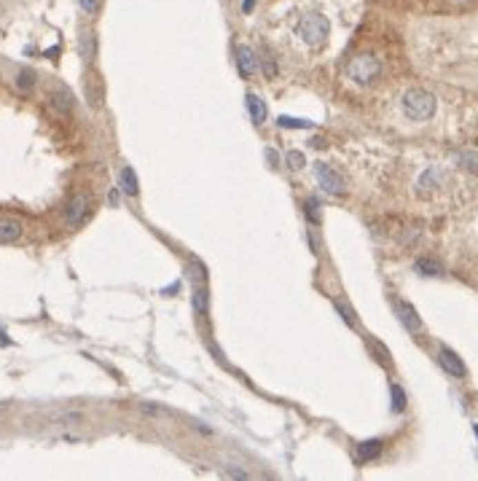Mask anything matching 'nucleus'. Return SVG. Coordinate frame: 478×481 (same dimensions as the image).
Instances as JSON below:
<instances>
[{
    "label": "nucleus",
    "mask_w": 478,
    "mask_h": 481,
    "mask_svg": "<svg viewBox=\"0 0 478 481\" xmlns=\"http://www.w3.org/2000/svg\"><path fill=\"white\" fill-rule=\"evenodd\" d=\"M296 32L309 48H320L326 46L328 35H330V22L323 14H306L296 27Z\"/></svg>",
    "instance_id": "f257e3e1"
},
{
    "label": "nucleus",
    "mask_w": 478,
    "mask_h": 481,
    "mask_svg": "<svg viewBox=\"0 0 478 481\" xmlns=\"http://www.w3.org/2000/svg\"><path fill=\"white\" fill-rule=\"evenodd\" d=\"M403 113L411 121H428L435 113V97L425 89H408L403 95Z\"/></svg>",
    "instance_id": "f03ea898"
},
{
    "label": "nucleus",
    "mask_w": 478,
    "mask_h": 481,
    "mask_svg": "<svg viewBox=\"0 0 478 481\" xmlns=\"http://www.w3.org/2000/svg\"><path fill=\"white\" fill-rule=\"evenodd\" d=\"M379 75H381V62H379V57H374V54H357L355 59H350V65H347V78L355 81L357 86L374 84Z\"/></svg>",
    "instance_id": "7ed1b4c3"
},
{
    "label": "nucleus",
    "mask_w": 478,
    "mask_h": 481,
    "mask_svg": "<svg viewBox=\"0 0 478 481\" xmlns=\"http://www.w3.org/2000/svg\"><path fill=\"white\" fill-rule=\"evenodd\" d=\"M46 105H49V111L54 113V116L65 119V116H70V113H73L76 100H73V95H70V89H68V86L54 84V86L49 89V95H46Z\"/></svg>",
    "instance_id": "20e7f679"
},
{
    "label": "nucleus",
    "mask_w": 478,
    "mask_h": 481,
    "mask_svg": "<svg viewBox=\"0 0 478 481\" xmlns=\"http://www.w3.org/2000/svg\"><path fill=\"white\" fill-rule=\"evenodd\" d=\"M89 196L86 194H73L68 202H65V210H62V220L70 226V229H78L86 216H89Z\"/></svg>",
    "instance_id": "39448f33"
},
{
    "label": "nucleus",
    "mask_w": 478,
    "mask_h": 481,
    "mask_svg": "<svg viewBox=\"0 0 478 481\" xmlns=\"http://www.w3.org/2000/svg\"><path fill=\"white\" fill-rule=\"evenodd\" d=\"M315 178H317V183H320V189L330 196H344L347 191V186H344V178L336 172V169L330 167V164H315Z\"/></svg>",
    "instance_id": "423d86ee"
},
{
    "label": "nucleus",
    "mask_w": 478,
    "mask_h": 481,
    "mask_svg": "<svg viewBox=\"0 0 478 481\" xmlns=\"http://www.w3.org/2000/svg\"><path fill=\"white\" fill-rule=\"evenodd\" d=\"M83 97H86L89 108H94V111H100L105 105V81L97 70H86L83 75Z\"/></svg>",
    "instance_id": "0eeeda50"
},
{
    "label": "nucleus",
    "mask_w": 478,
    "mask_h": 481,
    "mask_svg": "<svg viewBox=\"0 0 478 481\" xmlns=\"http://www.w3.org/2000/svg\"><path fill=\"white\" fill-rule=\"evenodd\" d=\"M194 288H191V307L194 312L199 314L201 320H207L210 314V288H207V280H191Z\"/></svg>",
    "instance_id": "6e6552de"
},
{
    "label": "nucleus",
    "mask_w": 478,
    "mask_h": 481,
    "mask_svg": "<svg viewBox=\"0 0 478 481\" xmlns=\"http://www.w3.org/2000/svg\"><path fill=\"white\" fill-rule=\"evenodd\" d=\"M22 234H25V226L19 218L0 216V245H11V242L22 240Z\"/></svg>",
    "instance_id": "1a4fd4ad"
},
{
    "label": "nucleus",
    "mask_w": 478,
    "mask_h": 481,
    "mask_svg": "<svg viewBox=\"0 0 478 481\" xmlns=\"http://www.w3.org/2000/svg\"><path fill=\"white\" fill-rule=\"evenodd\" d=\"M438 363H441V368L446 371V374H452L457 379H462L465 374H468V368H465V363L459 361V355L449 350V347H441V352H438Z\"/></svg>",
    "instance_id": "9d476101"
},
{
    "label": "nucleus",
    "mask_w": 478,
    "mask_h": 481,
    "mask_svg": "<svg viewBox=\"0 0 478 481\" xmlns=\"http://www.w3.org/2000/svg\"><path fill=\"white\" fill-rule=\"evenodd\" d=\"M237 70L242 78H250L258 70V54L250 46H237Z\"/></svg>",
    "instance_id": "9b49d317"
},
{
    "label": "nucleus",
    "mask_w": 478,
    "mask_h": 481,
    "mask_svg": "<svg viewBox=\"0 0 478 481\" xmlns=\"http://www.w3.org/2000/svg\"><path fill=\"white\" fill-rule=\"evenodd\" d=\"M381 452H384V441H381V438H368V441H360V444H357L355 458H357V462H371V460H377Z\"/></svg>",
    "instance_id": "f8f14e48"
},
{
    "label": "nucleus",
    "mask_w": 478,
    "mask_h": 481,
    "mask_svg": "<svg viewBox=\"0 0 478 481\" xmlns=\"http://www.w3.org/2000/svg\"><path fill=\"white\" fill-rule=\"evenodd\" d=\"M395 312H398L401 323L408 331H422V317L417 314V310L408 301H395Z\"/></svg>",
    "instance_id": "ddd939ff"
},
{
    "label": "nucleus",
    "mask_w": 478,
    "mask_h": 481,
    "mask_svg": "<svg viewBox=\"0 0 478 481\" xmlns=\"http://www.w3.org/2000/svg\"><path fill=\"white\" fill-rule=\"evenodd\" d=\"M441 180H444V172L438 167H430L422 172V178H419V183H417V189H419V194L422 196H428V194H432L435 189H441Z\"/></svg>",
    "instance_id": "4468645a"
},
{
    "label": "nucleus",
    "mask_w": 478,
    "mask_h": 481,
    "mask_svg": "<svg viewBox=\"0 0 478 481\" xmlns=\"http://www.w3.org/2000/svg\"><path fill=\"white\" fill-rule=\"evenodd\" d=\"M119 189H121L126 196H137V194H140V180H137V172L132 167H124L119 172Z\"/></svg>",
    "instance_id": "2eb2a0df"
},
{
    "label": "nucleus",
    "mask_w": 478,
    "mask_h": 481,
    "mask_svg": "<svg viewBox=\"0 0 478 481\" xmlns=\"http://www.w3.org/2000/svg\"><path fill=\"white\" fill-rule=\"evenodd\" d=\"M414 269L422 274V277H441L444 274V264L438 258H417Z\"/></svg>",
    "instance_id": "dca6fc26"
},
{
    "label": "nucleus",
    "mask_w": 478,
    "mask_h": 481,
    "mask_svg": "<svg viewBox=\"0 0 478 481\" xmlns=\"http://www.w3.org/2000/svg\"><path fill=\"white\" fill-rule=\"evenodd\" d=\"M258 68L263 70V75L272 81V78H277V59H275V54L269 51V48H261V54H258Z\"/></svg>",
    "instance_id": "f3484780"
},
{
    "label": "nucleus",
    "mask_w": 478,
    "mask_h": 481,
    "mask_svg": "<svg viewBox=\"0 0 478 481\" xmlns=\"http://www.w3.org/2000/svg\"><path fill=\"white\" fill-rule=\"evenodd\" d=\"M248 111H250L252 124H263V121H266V116H269L266 102H263L258 95H248Z\"/></svg>",
    "instance_id": "a211bd4d"
},
{
    "label": "nucleus",
    "mask_w": 478,
    "mask_h": 481,
    "mask_svg": "<svg viewBox=\"0 0 478 481\" xmlns=\"http://www.w3.org/2000/svg\"><path fill=\"white\" fill-rule=\"evenodd\" d=\"M35 84H38V73L35 70L22 68V70L17 73V89H19L22 95H30V92L35 89Z\"/></svg>",
    "instance_id": "6ab92c4d"
},
{
    "label": "nucleus",
    "mask_w": 478,
    "mask_h": 481,
    "mask_svg": "<svg viewBox=\"0 0 478 481\" xmlns=\"http://www.w3.org/2000/svg\"><path fill=\"white\" fill-rule=\"evenodd\" d=\"M81 57L86 62H92L97 57V38H94V32H83L81 35Z\"/></svg>",
    "instance_id": "aec40b11"
},
{
    "label": "nucleus",
    "mask_w": 478,
    "mask_h": 481,
    "mask_svg": "<svg viewBox=\"0 0 478 481\" xmlns=\"http://www.w3.org/2000/svg\"><path fill=\"white\" fill-rule=\"evenodd\" d=\"M457 162H459V167H465L468 172H478V151H459Z\"/></svg>",
    "instance_id": "412c9836"
},
{
    "label": "nucleus",
    "mask_w": 478,
    "mask_h": 481,
    "mask_svg": "<svg viewBox=\"0 0 478 481\" xmlns=\"http://www.w3.org/2000/svg\"><path fill=\"white\" fill-rule=\"evenodd\" d=\"M390 395H392V411L395 414H401L403 409H406V393H403V387L401 385H390Z\"/></svg>",
    "instance_id": "4be33fe9"
},
{
    "label": "nucleus",
    "mask_w": 478,
    "mask_h": 481,
    "mask_svg": "<svg viewBox=\"0 0 478 481\" xmlns=\"http://www.w3.org/2000/svg\"><path fill=\"white\" fill-rule=\"evenodd\" d=\"M140 411L148 414V417H161V419H170L172 411L164 409V406H156V404H140Z\"/></svg>",
    "instance_id": "5701e85b"
},
{
    "label": "nucleus",
    "mask_w": 478,
    "mask_h": 481,
    "mask_svg": "<svg viewBox=\"0 0 478 481\" xmlns=\"http://www.w3.org/2000/svg\"><path fill=\"white\" fill-rule=\"evenodd\" d=\"M277 124H279V126H290V129H309V126H312V121H306V119H290V116H279Z\"/></svg>",
    "instance_id": "b1692460"
},
{
    "label": "nucleus",
    "mask_w": 478,
    "mask_h": 481,
    "mask_svg": "<svg viewBox=\"0 0 478 481\" xmlns=\"http://www.w3.org/2000/svg\"><path fill=\"white\" fill-rule=\"evenodd\" d=\"M368 347H371V352L377 355V361L381 363V366H390V352L379 344V341H374V339H368Z\"/></svg>",
    "instance_id": "393cba45"
},
{
    "label": "nucleus",
    "mask_w": 478,
    "mask_h": 481,
    "mask_svg": "<svg viewBox=\"0 0 478 481\" xmlns=\"http://www.w3.org/2000/svg\"><path fill=\"white\" fill-rule=\"evenodd\" d=\"M285 162H288V167L293 169V172H299V169L306 164V159H303V153L301 151H290L288 156H285Z\"/></svg>",
    "instance_id": "a878e982"
},
{
    "label": "nucleus",
    "mask_w": 478,
    "mask_h": 481,
    "mask_svg": "<svg viewBox=\"0 0 478 481\" xmlns=\"http://www.w3.org/2000/svg\"><path fill=\"white\" fill-rule=\"evenodd\" d=\"M78 6H81V11H83V14L94 17V14H100L102 0H78Z\"/></svg>",
    "instance_id": "bb28decb"
},
{
    "label": "nucleus",
    "mask_w": 478,
    "mask_h": 481,
    "mask_svg": "<svg viewBox=\"0 0 478 481\" xmlns=\"http://www.w3.org/2000/svg\"><path fill=\"white\" fill-rule=\"evenodd\" d=\"M333 304H336V310H339V314H341V317H344V320H347V323H350V326L355 328V326H357V320H355V312H352V310H350V307H347L344 301H339V299H336Z\"/></svg>",
    "instance_id": "cd10ccee"
},
{
    "label": "nucleus",
    "mask_w": 478,
    "mask_h": 481,
    "mask_svg": "<svg viewBox=\"0 0 478 481\" xmlns=\"http://www.w3.org/2000/svg\"><path fill=\"white\" fill-rule=\"evenodd\" d=\"M306 218L312 223H320V213H317V199H306Z\"/></svg>",
    "instance_id": "c85d7f7f"
},
{
    "label": "nucleus",
    "mask_w": 478,
    "mask_h": 481,
    "mask_svg": "<svg viewBox=\"0 0 478 481\" xmlns=\"http://www.w3.org/2000/svg\"><path fill=\"white\" fill-rule=\"evenodd\" d=\"M252 6H255V0H245V6H242V8H245V14H250Z\"/></svg>",
    "instance_id": "c756f323"
},
{
    "label": "nucleus",
    "mask_w": 478,
    "mask_h": 481,
    "mask_svg": "<svg viewBox=\"0 0 478 481\" xmlns=\"http://www.w3.org/2000/svg\"><path fill=\"white\" fill-rule=\"evenodd\" d=\"M452 3H459V6H465V3H470V0H452Z\"/></svg>",
    "instance_id": "7c9ffc66"
},
{
    "label": "nucleus",
    "mask_w": 478,
    "mask_h": 481,
    "mask_svg": "<svg viewBox=\"0 0 478 481\" xmlns=\"http://www.w3.org/2000/svg\"><path fill=\"white\" fill-rule=\"evenodd\" d=\"M473 433H476V435H478V425H473Z\"/></svg>",
    "instance_id": "2f4dec72"
}]
</instances>
